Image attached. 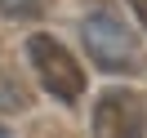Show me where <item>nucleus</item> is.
I'll use <instances>...</instances> for the list:
<instances>
[{
    "label": "nucleus",
    "mask_w": 147,
    "mask_h": 138,
    "mask_svg": "<svg viewBox=\"0 0 147 138\" xmlns=\"http://www.w3.org/2000/svg\"><path fill=\"white\" fill-rule=\"evenodd\" d=\"M0 138H9V129H0Z\"/></svg>",
    "instance_id": "6"
},
{
    "label": "nucleus",
    "mask_w": 147,
    "mask_h": 138,
    "mask_svg": "<svg viewBox=\"0 0 147 138\" xmlns=\"http://www.w3.org/2000/svg\"><path fill=\"white\" fill-rule=\"evenodd\" d=\"M0 13H9V18H27V13H36V0H0Z\"/></svg>",
    "instance_id": "4"
},
{
    "label": "nucleus",
    "mask_w": 147,
    "mask_h": 138,
    "mask_svg": "<svg viewBox=\"0 0 147 138\" xmlns=\"http://www.w3.org/2000/svg\"><path fill=\"white\" fill-rule=\"evenodd\" d=\"M27 58H31V67H36L45 94H54L58 102H67V107H71V102L85 94V71H80V63L71 58V49H67L63 40L36 31V36L27 40Z\"/></svg>",
    "instance_id": "2"
},
{
    "label": "nucleus",
    "mask_w": 147,
    "mask_h": 138,
    "mask_svg": "<svg viewBox=\"0 0 147 138\" xmlns=\"http://www.w3.org/2000/svg\"><path fill=\"white\" fill-rule=\"evenodd\" d=\"M147 134V94L102 89L94 102V138H143Z\"/></svg>",
    "instance_id": "3"
},
{
    "label": "nucleus",
    "mask_w": 147,
    "mask_h": 138,
    "mask_svg": "<svg viewBox=\"0 0 147 138\" xmlns=\"http://www.w3.org/2000/svg\"><path fill=\"white\" fill-rule=\"evenodd\" d=\"M80 36H85V49H89L94 67H102V71H138V67H143V49H138L134 31L116 18L107 5H98V9L85 13Z\"/></svg>",
    "instance_id": "1"
},
{
    "label": "nucleus",
    "mask_w": 147,
    "mask_h": 138,
    "mask_svg": "<svg viewBox=\"0 0 147 138\" xmlns=\"http://www.w3.org/2000/svg\"><path fill=\"white\" fill-rule=\"evenodd\" d=\"M129 9H134V18L147 27V0H129Z\"/></svg>",
    "instance_id": "5"
}]
</instances>
